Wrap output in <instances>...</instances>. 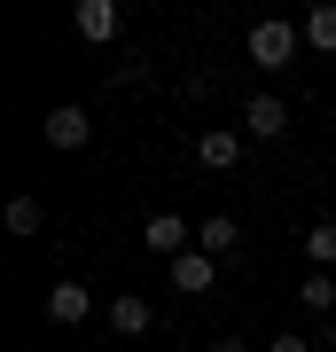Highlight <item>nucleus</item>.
I'll use <instances>...</instances> for the list:
<instances>
[{
	"mask_svg": "<svg viewBox=\"0 0 336 352\" xmlns=\"http://www.w3.org/2000/svg\"><path fill=\"white\" fill-rule=\"evenodd\" d=\"M87 141H94V118L78 102H55L47 110V149H87Z\"/></svg>",
	"mask_w": 336,
	"mask_h": 352,
	"instance_id": "nucleus-5",
	"label": "nucleus"
},
{
	"mask_svg": "<svg viewBox=\"0 0 336 352\" xmlns=\"http://www.w3.org/2000/svg\"><path fill=\"white\" fill-rule=\"evenodd\" d=\"M212 282H219V258L212 251H180L172 258V289H180V298H203Z\"/></svg>",
	"mask_w": 336,
	"mask_h": 352,
	"instance_id": "nucleus-7",
	"label": "nucleus"
},
{
	"mask_svg": "<svg viewBox=\"0 0 336 352\" xmlns=\"http://www.w3.org/2000/svg\"><path fill=\"white\" fill-rule=\"evenodd\" d=\"M243 149H250V133H243V126H212V133L196 141V157L212 164V173H227V164H243Z\"/></svg>",
	"mask_w": 336,
	"mask_h": 352,
	"instance_id": "nucleus-8",
	"label": "nucleus"
},
{
	"mask_svg": "<svg viewBox=\"0 0 336 352\" xmlns=\"http://www.w3.org/2000/svg\"><path fill=\"white\" fill-rule=\"evenodd\" d=\"M71 24H78V39L110 47V39L125 32V8H117V0H78V8H71Z\"/></svg>",
	"mask_w": 336,
	"mask_h": 352,
	"instance_id": "nucleus-2",
	"label": "nucleus"
},
{
	"mask_svg": "<svg viewBox=\"0 0 336 352\" xmlns=\"http://www.w3.org/2000/svg\"><path fill=\"white\" fill-rule=\"evenodd\" d=\"M196 251H212L219 266H227V258H243V227L227 219V212H219V219H203V227H196Z\"/></svg>",
	"mask_w": 336,
	"mask_h": 352,
	"instance_id": "nucleus-10",
	"label": "nucleus"
},
{
	"mask_svg": "<svg viewBox=\"0 0 336 352\" xmlns=\"http://www.w3.org/2000/svg\"><path fill=\"white\" fill-rule=\"evenodd\" d=\"M305 47H321V55H336V0H321V8L305 16Z\"/></svg>",
	"mask_w": 336,
	"mask_h": 352,
	"instance_id": "nucleus-12",
	"label": "nucleus"
},
{
	"mask_svg": "<svg viewBox=\"0 0 336 352\" xmlns=\"http://www.w3.org/2000/svg\"><path fill=\"white\" fill-rule=\"evenodd\" d=\"M87 314H94V289H87V282H55V289H47V321H55V329H78Z\"/></svg>",
	"mask_w": 336,
	"mask_h": 352,
	"instance_id": "nucleus-6",
	"label": "nucleus"
},
{
	"mask_svg": "<svg viewBox=\"0 0 336 352\" xmlns=\"http://www.w3.org/2000/svg\"><path fill=\"white\" fill-rule=\"evenodd\" d=\"M305 258H313V274L336 266V219H313V227H305Z\"/></svg>",
	"mask_w": 336,
	"mask_h": 352,
	"instance_id": "nucleus-11",
	"label": "nucleus"
},
{
	"mask_svg": "<svg viewBox=\"0 0 336 352\" xmlns=\"http://www.w3.org/2000/svg\"><path fill=\"white\" fill-rule=\"evenodd\" d=\"M141 243H149V251H164V266H172L180 251H196V227H188L180 212H149V227H141Z\"/></svg>",
	"mask_w": 336,
	"mask_h": 352,
	"instance_id": "nucleus-3",
	"label": "nucleus"
},
{
	"mask_svg": "<svg viewBox=\"0 0 336 352\" xmlns=\"http://www.w3.org/2000/svg\"><path fill=\"white\" fill-rule=\"evenodd\" d=\"M243 133H250V141H282V133H289V102H282V94H250V102H243Z\"/></svg>",
	"mask_w": 336,
	"mask_h": 352,
	"instance_id": "nucleus-4",
	"label": "nucleus"
},
{
	"mask_svg": "<svg viewBox=\"0 0 336 352\" xmlns=\"http://www.w3.org/2000/svg\"><path fill=\"white\" fill-rule=\"evenodd\" d=\"M39 227H47V204H39V196H16L8 204V235H39Z\"/></svg>",
	"mask_w": 336,
	"mask_h": 352,
	"instance_id": "nucleus-13",
	"label": "nucleus"
},
{
	"mask_svg": "<svg viewBox=\"0 0 336 352\" xmlns=\"http://www.w3.org/2000/svg\"><path fill=\"white\" fill-rule=\"evenodd\" d=\"M266 352H313V337H305V329H282V337L266 344Z\"/></svg>",
	"mask_w": 336,
	"mask_h": 352,
	"instance_id": "nucleus-15",
	"label": "nucleus"
},
{
	"mask_svg": "<svg viewBox=\"0 0 336 352\" xmlns=\"http://www.w3.org/2000/svg\"><path fill=\"white\" fill-rule=\"evenodd\" d=\"M298 305H305V314H328V305H336V282L328 274H305L298 282Z\"/></svg>",
	"mask_w": 336,
	"mask_h": 352,
	"instance_id": "nucleus-14",
	"label": "nucleus"
},
{
	"mask_svg": "<svg viewBox=\"0 0 336 352\" xmlns=\"http://www.w3.org/2000/svg\"><path fill=\"white\" fill-rule=\"evenodd\" d=\"M212 352H250V344H243V337H219V344H212Z\"/></svg>",
	"mask_w": 336,
	"mask_h": 352,
	"instance_id": "nucleus-16",
	"label": "nucleus"
},
{
	"mask_svg": "<svg viewBox=\"0 0 336 352\" xmlns=\"http://www.w3.org/2000/svg\"><path fill=\"white\" fill-rule=\"evenodd\" d=\"M243 55H250L258 71H289V63H298V24H282V16H266V24H250Z\"/></svg>",
	"mask_w": 336,
	"mask_h": 352,
	"instance_id": "nucleus-1",
	"label": "nucleus"
},
{
	"mask_svg": "<svg viewBox=\"0 0 336 352\" xmlns=\"http://www.w3.org/2000/svg\"><path fill=\"white\" fill-rule=\"evenodd\" d=\"M110 329H117V337H149V329H157V305L133 298V289H117V298H110Z\"/></svg>",
	"mask_w": 336,
	"mask_h": 352,
	"instance_id": "nucleus-9",
	"label": "nucleus"
}]
</instances>
